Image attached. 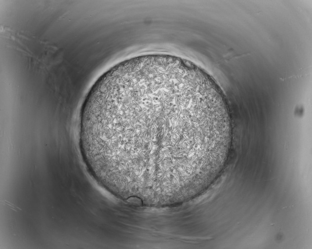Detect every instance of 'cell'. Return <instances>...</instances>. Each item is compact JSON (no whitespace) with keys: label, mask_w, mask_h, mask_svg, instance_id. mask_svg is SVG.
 <instances>
[{"label":"cell","mask_w":312,"mask_h":249,"mask_svg":"<svg viewBox=\"0 0 312 249\" xmlns=\"http://www.w3.org/2000/svg\"><path fill=\"white\" fill-rule=\"evenodd\" d=\"M230 128L221 92L195 70L163 59L112 69L91 87L79 144L92 176L116 194L177 195L211 170Z\"/></svg>","instance_id":"obj_1"}]
</instances>
